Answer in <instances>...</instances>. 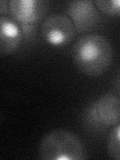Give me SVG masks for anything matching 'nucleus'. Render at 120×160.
Listing matches in <instances>:
<instances>
[{"label": "nucleus", "mask_w": 120, "mask_h": 160, "mask_svg": "<svg viewBox=\"0 0 120 160\" xmlns=\"http://www.w3.org/2000/svg\"><path fill=\"white\" fill-rule=\"evenodd\" d=\"M77 68L87 76H99L108 69L112 60V46L103 35L87 34L80 37L72 49Z\"/></svg>", "instance_id": "1"}, {"label": "nucleus", "mask_w": 120, "mask_h": 160, "mask_svg": "<svg viewBox=\"0 0 120 160\" xmlns=\"http://www.w3.org/2000/svg\"><path fill=\"white\" fill-rule=\"evenodd\" d=\"M38 157L42 160H84L86 151L77 135L65 129H55L40 141Z\"/></svg>", "instance_id": "2"}, {"label": "nucleus", "mask_w": 120, "mask_h": 160, "mask_svg": "<svg viewBox=\"0 0 120 160\" xmlns=\"http://www.w3.org/2000/svg\"><path fill=\"white\" fill-rule=\"evenodd\" d=\"M41 32L45 42L50 46L61 47L71 42L77 31L71 19L58 13L45 19Z\"/></svg>", "instance_id": "3"}, {"label": "nucleus", "mask_w": 120, "mask_h": 160, "mask_svg": "<svg viewBox=\"0 0 120 160\" xmlns=\"http://www.w3.org/2000/svg\"><path fill=\"white\" fill-rule=\"evenodd\" d=\"M95 6V2L91 0H76L68 3L67 14L77 32L90 31L98 24L100 16Z\"/></svg>", "instance_id": "4"}, {"label": "nucleus", "mask_w": 120, "mask_h": 160, "mask_svg": "<svg viewBox=\"0 0 120 160\" xmlns=\"http://www.w3.org/2000/svg\"><path fill=\"white\" fill-rule=\"evenodd\" d=\"M49 3L44 0H11L9 11L18 24H36L48 10Z\"/></svg>", "instance_id": "5"}, {"label": "nucleus", "mask_w": 120, "mask_h": 160, "mask_svg": "<svg viewBox=\"0 0 120 160\" xmlns=\"http://www.w3.org/2000/svg\"><path fill=\"white\" fill-rule=\"evenodd\" d=\"M21 28L15 20L6 16L0 18V52L8 55L15 52L23 41Z\"/></svg>", "instance_id": "6"}, {"label": "nucleus", "mask_w": 120, "mask_h": 160, "mask_svg": "<svg viewBox=\"0 0 120 160\" xmlns=\"http://www.w3.org/2000/svg\"><path fill=\"white\" fill-rule=\"evenodd\" d=\"M93 103L99 118L106 127L120 123V97L117 95L104 94Z\"/></svg>", "instance_id": "7"}, {"label": "nucleus", "mask_w": 120, "mask_h": 160, "mask_svg": "<svg viewBox=\"0 0 120 160\" xmlns=\"http://www.w3.org/2000/svg\"><path fill=\"white\" fill-rule=\"evenodd\" d=\"M83 122H84L85 128H86L87 130L96 132V133L102 132L103 130H105V128H106L104 123L101 121V119L99 118L93 102L90 103L87 106L86 110L84 111Z\"/></svg>", "instance_id": "8"}, {"label": "nucleus", "mask_w": 120, "mask_h": 160, "mask_svg": "<svg viewBox=\"0 0 120 160\" xmlns=\"http://www.w3.org/2000/svg\"><path fill=\"white\" fill-rule=\"evenodd\" d=\"M107 152L113 159L120 160V123L115 125L107 138Z\"/></svg>", "instance_id": "9"}, {"label": "nucleus", "mask_w": 120, "mask_h": 160, "mask_svg": "<svg viewBox=\"0 0 120 160\" xmlns=\"http://www.w3.org/2000/svg\"><path fill=\"white\" fill-rule=\"evenodd\" d=\"M95 5L108 16H120V0H96Z\"/></svg>", "instance_id": "10"}, {"label": "nucleus", "mask_w": 120, "mask_h": 160, "mask_svg": "<svg viewBox=\"0 0 120 160\" xmlns=\"http://www.w3.org/2000/svg\"><path fill=\"white\" fill-rule=\"evenodd\" d=\"M25 41H32L36 36V24H19Z\"/></svg>", "instance_id": "11"}, {"label": "nucleus", "mask_w": 120, "mask_h": 160, "mask_svg": "<svg viewBox=\"0 0 120 160\" xmlns=\"http://www.w3.org/2000/svg\"><path fill=\"white\" fill-rule=\"evenodd\" d=\"M9 10V2H7L6 0H2L0 2V14L2 16H5V14Z\"/></svg>", "instance_id": "12"}, {"label": "nucleus", "mask_w": 120, "mask_h": 160, "mask_svg": "<svg viewBox=\"0 0 120 160\" xmlns=\"http://www.w3.org/2000/svg\"><path fill=\"white\" fill-rule=\"evenodd\" d=\"M114 87H115V90L117 91V93L120 94V73L118 74V76L116 77V79H115Z\"/></svg>", "instance_id": "13"}]
</instances>
